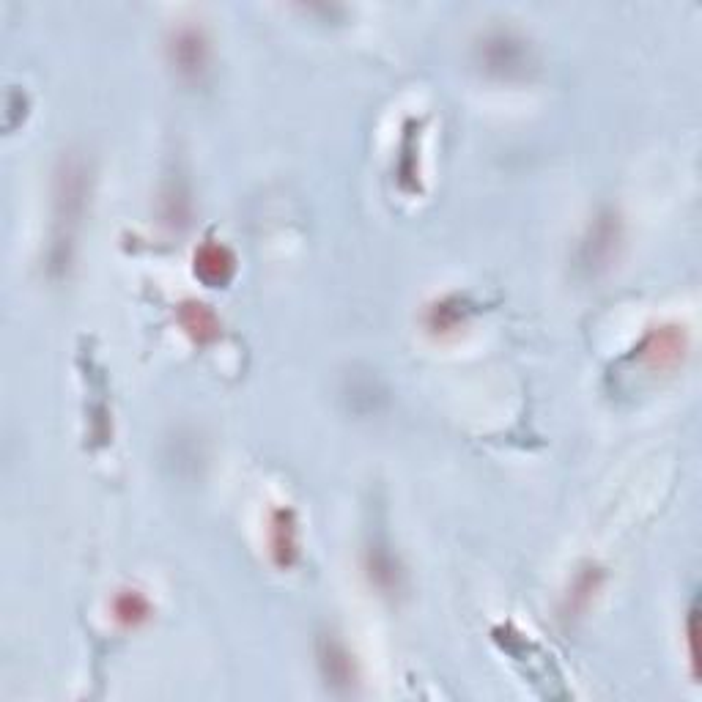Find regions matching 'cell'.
Masks as SVG:
<instances>
[{
  "instance_id": "cell-6",
  "label": "cell",
  "mask_w": 702,
  "mask_h": 702,
  "mask_svg": "<svg viewBox=\"0 0 702 702\" xmlns=\"http://www.w3.org/2000/svg\"><path fill=\"white\" fill-rule=\"evenodd\" d=\"M149 601L140 596L138 590H124L113 601V617L124 626H140L149 617Z\"/></svg>"
},
{
  "instance_id": "cell-3",
  "label": "cell",
  "mask_w": 702,
  "mask_h": 702,
  "mask_svg": "<svg viewBox=\"0 0 702 702\" xmlns=\"http://www.w3.org/2000/svg\"><path fill=\"white\" fill-rule=\"evenodd\" d=\"M173 61L179 66L181 75H198L206 64V44L203 36L195 28H184L176 33L173 42Z\"/></svg>"
},
{
  "instance_id": "cell-5",
  "label": "cell",
  "mask_w": 702,
  "mask_h": 702,
  "mask_svg": "<svg viewBox=\"0 0 702 702\" xmlns=\"http://www.w3.org/2000/svg\"><path fill=\"white\" fill-rule=\"evenodd\" d=\"M181 327L190 332L195 341L209 343L220 335V321L214 316L212 310L201 305V302H187L184 308L179 310Z\"/></svg>"
},
{
  "instance_id": "cell-4",
  "label": "cell",
  "mask_w": 702,
  "mask_h": 702,
  "mask_svg": "<svg viewBox=\"0 0 702 702\" xmlns=\"http://www.w3.org/2000/svg\"><path fill=\"white\" fill-rule=\"evenodd\" d=\"M269 543H272V554L280 565H291L297 557V527H294V516L291 511H275L272 513V524H269Z\"/></svg>"
},
{
  "instance_id": "cell-2",
  "label": "cell",
  "mask_w": 702,
  "mask_h": 702,
  "mask_svg": "<svg viewBox=\"0 0 702 702\" xmlns=\"http://www.w3.org/2000/svg\"><path fill=\"white\" fill-rule=\"evenodd\" d=\"M683 349H686L683 332H678L675 327H667V330L650 332L648 341L642 343V357H645L653 368L664 371V368H672V365L681 362Z\"/></svg>"
},
{
  "instance_id": "cell-1",
  "label": "cell",
  "mask_w": 702,
  "mask_h": 702,
  "mask_svg": "<svg viewBox=\"0 0 702 702\" xmlns=\"http://www.w3.org/2000/svg\"><path fill=\"white\" fill-rule=\"evenodd\" d=\"M236 272V258L220 242H206L195 250V275L209 286H225Z\"/></svg>"
}]
</instances>
